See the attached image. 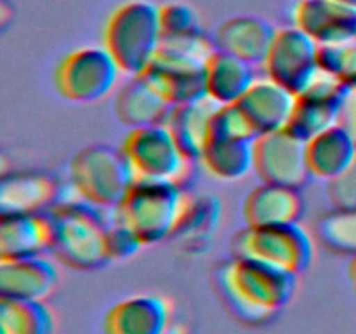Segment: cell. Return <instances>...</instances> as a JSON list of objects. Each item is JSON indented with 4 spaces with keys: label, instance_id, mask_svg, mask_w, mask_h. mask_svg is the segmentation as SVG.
<instances>
[{
    "label": "cell",
    "instance_id": "cell-1",
    "mask_svg": "<svg viewBox=\"0 0 356 334\" xmlns=\"http://www.w3.org/2000/svg\"><path fill=\"white\" fill-rule=\"evenodd\" d=\"M214 284L235 319L259 326L273 319L291 301L296 291V275L233 256L218 264Z\"/></svg>",
    "mask_w": 356,
    "mask_h": 334
},
{
    "label": "cell",
    "instance_id": "cell-2",
    "mask_svg": "<svg viewBox=\"0 0 356 334\" xmlns=\"http://www.w3.org/2000/svg\"><path fill=\"white\" fill-rule=\"evenodd\" d=\"M162 45L160 6L149 0H127L108 16L103 47L122 73L138 77L148 68Z\"/></svg>",
    "mask_w": 356,
    "mask_h": 334
},
{
    "label": "cell",
    "instance_id": "cell-3",
    "mask_svg": "<svg viewBox=\"0 0 356 334\" xmlns=\"http://www.w3.org/2000/svg\"><path fill=\"white\" fill-rule=\"evenodd\" d=\"M54 240L51 253L75 270H94L110 263L106 250V219L101 209L82 200H59L51 209Z\"/></svg>",
    "mask_w": 356,
    "mask_h": 334
},
{
    "label": "cell",
    "instance_id": "cell-4",
    "mask_svg": "<svg viewBox=\"0 0 356 334\" xmlns=\"http://www.w3.org/2000/svg\"><path fill=\"white\" fill-rule=\"evenodd\" d=\"M181 183L134 180L127 195L115 209V218L127 225L145 246L174 235L184 204Z\"/></svg>",
    "mask_w": 356,
    "mask_h": 334
},
{
    "label": "cell",
    "instance_id": "cell-5",
    "mask_svg": "<svg viewBox=\"0 0 356 334\" xmlns=\"http://www.w3.org/2000/svg\"><path fill=\"white\" fill-rule=\"evenodd\" d=\"M70 180L79 198L115 211L136 177L120 148L90 145L70 160Z\"/></svg>",
    "mask_w": 356,
    "mask_h": 334
},
{
    "label": "cell",
    "instance_id": "cell-6",
    "mask_svg": "<svg viewBox=\"0 0 356 334\" xmlns=\"http://www.w3.org/2000/svg\"><path fill=\"white\" fill-rule=\"evenodd\" d=\"M235 256L298 277L313 261V239L301 223L270 226H245L233 239Z\"/></svg>",
    "mask_w": 356,
    "mask_h": 334
},
{
    "label": "cell",
    "instance_id": "cell-7",
    "mask_svg": "<svg viewBox=\"0 0 356 334\" xmlns=\"http://www.w3.org/2000/svg\"><path fill=\"white\" fill-rule=\"evenodd\" d=\"M136 180L181 183L191 162L167 124L129 129L120 145Z\"/></svg>",
    "mask_w": 356,
    "mask_h": 334
},
{
    "label": "cell",
    "instance_id": "cell-8",
    "mask_svg": "<svg viewBox=\"0 0 356 334\" xmlns=\"http://www.w3.org/2000/svg\"><path fill=\"white\" fill-rule=\"evenodd\" d=\"M120 68L103 45H87L68 52L54 68V87L70 103H94L117 84Z\"/></svg>",
    "mask_w": 356,
    "mask_h": 334
},
{
    "label": "cell",
    "instance_id": "cell-9",
    "mask_svg": "<svg viewBox=\"0 0 356 334\" xmlns=\"http://www.w3.org/2000/svg\"><path fill=\"white\" fill-rule=\"evenodd\" d=\"M318 54L320 45L299 26L292 24L277 28L263 63L264 75L298 96L309 86L320 70Z\"/></svg>",
    "mask_w": 356,
    "mask_h": 334
},
{
    "label": "cell",
    "instance_id": "cell-10",
    "mask_svg": "<svg viewBox=\"0 0 356 334\" xmlns=\"http://www.w3.org/2000/svg\"><path fill=\"white\" fill-rule=\"evenodd\" d=\"M254 173L263 183L302 188L312 177L306 141L289 129L257 136L254 139Z\"/></svg>",
    "mask_w": 356,
    "mask_h": 334
},
{
    "label": "cell",
    "instance_id": "cell-11",
    "mask_svg": "<svg viewBox=\"0 0 356 334\" xmlns=\"http://www.w3.org/2000/svg\"><path fill=\"white\" fill-rule=\"evenodd\" d=\"M204 66L205 63L200 59L160 45L148 68L138 77L145 79L167 103L176 106L207 96Z\"/></svg>",
    "mask_w": 356,
    "mask_h": 334
},
{
    "label": "cell",
    "instance_id": "cell-12",
    "mask_svg": "<svg viewBox=\"0 0 356 334\" xmlns=\"http://www.w3.org/2000/svg\"><path fill=\"white\" fill-rule=\"evenodd\" d=\"M348 87L332 73L320 68L309 86L298 94L287 127L296 136L309 141L313 136L339 124L341 104Z\"/></svg>",
    "mask_w": 356,
    "mask_h": 334
},
{
    "label": "cell",
    "instance_id": "cell-13",
    "mask_svg": "<svg viewBox=\"0 0 356 334\" xmlns=\"http://www.w3.org/2000/svg\"><path fill=\"white\" fill-rule=\"evenodd\" d=\"M294 24L320 47L356 40V9L339 0H298Z\"/></svg>",
    "mask_w": 356,
    "mask_h": 334
},
{
    "label": "cell",
    "instance_id": "cell-14",
    "mask_svg": "<svg viewBox=\"0 0 356 334\" xmlns=\"http://www.w3.org/2000/svg\"><path fill=\"white\" fill-rule=\"evenodd\" d=\"M172 308L160 294H134L115 303L103 320L104 334H167Z\"/></svg>",
    "mask_w": 356,
    "mask_h": 334
},
{
    "label": "cell",
    "instance_id": "cell-15",
    "mask_svg": "<svg viewBox=\"0 0 356 334\" xmlns=\"http://www.w3.org/2000/svg\"><path fill=\"white\" fill-rule=\"evenodd\" d=\"M59 202V183L42 170H21L2 176L0 216L47 212Z\"/></svg>",
    "mask_w": 356,
    "mask_h": 334
},
{
    "label": "cell",
    "instance_id": "cell-16",
    "mask_svg": "<svg viewBox=\"0 0 356 334\" xmlns=\"http://www.w3.org/2000/svg\"><path fill=\"white\" fill-rule=\"evenodd\" d=\"M296 100L298 96L292 90L264 75L254 80L236 104L256 134L261 136L287 127Z\"/></svg>",
    "mask_w": 356,
    "mask_h": 334
},
{
    "label": "cell",
    "instance_id": "cell-17",
    "mask_svg": "<svg viewBox=\"0 0 356 334\" xmlns=\"http://www.w3.org/2000/svg\"><path fill=\"white\" fill-rule=\"evenodd\" d=\"M58 285V268L44 254L0 260L3 298L45 301Z\"/></svg>",
    "mask_w": 356,
    "mask_h": 334
},
{
    "label": "cell",
    "instance_id": "cell-18",
    "mask_svg": "<svg viewBox=\"0 0 356 334\" xmlns=\"http://www.w3.org/2000/svg\"><path fill=\"white\" fill-rule=\"evenodd\" d=\"M277 28L257 16H235L216 28L212 40L218 51L228 52L252 66H263Z\"/></svg>",
    "mask_w": 356,
    "mask_h": 334
},
{
    "label": "cell",
    "instance_id": "cell-19",
    "mask_svg": "<svg viewBox=\"0 0 356 334\" xmlns=\"http://www.w3.org/2000/svg\"><path fill=\"white\" fill-rule=\"evenodd\" d=\"M247 226L291 225L301 221L305 198L301 188L263 183L245 197L242 207Z\"/></svg>",
    "mask_w": 356,
    "mask_h": 334
},
{
    "label": "cell",
    "instance_id": "cell-20",
    "mask_svg": "<svg viewBox=\"0 0 356 334\" xmlns=\"http://www.w3.org/2000/svg\"><path fill=\"white\" fill-rule=\"evenodd\" d=\"M51 212L0 216V260L37 256L52 249Z\"/></svg>",
    "mask_w": 356,
    "mask_h": 334
},
{
    "label": "cell",
    "instance_id": "cell-21",
    "mask_svg": "<svg viewBox=\"0 0 356 334\" xmlns=\"http://www.w3.org/2000/svg\"><path fill=\"white\" fill-rule=\"evenodd\" d=\"M170 110L172 104L167 103L141 77H131L118 89L113 101L115 117L127 129L165 124Z\"/></svg>",
    "mask_w": 356,
    "mask_h": 334
},
{
    "label": "cell",
    "instance_id": "cell-22",
    "mask_svg": "<svg viewBox=\"0 0 356 334\" xmlns=\"http://www.w3.org/2000/svg\"><path fill=\"white\" fill-rule=\"evenodd\" d=\"M306 159L312 177L330 181L356 159V139L341 124L306 141Z\"/></svg>",
    "mask_w": 356,
    "mask_h": 334
},
{
    "label": "cell",
    "instance_id": "cell-23",
    "mask_svg": "<svg viewBox=\"0 0 356 334\" xmlns=\"http://www.w3.org/2000/svg\"><path fill=\"white\" fill-rule=\"evenodd\" d=\"M205 90L218 104H233L252 86L254 66L216 49L204 66Z\"/></svg>",
    "mask_w": 356,
    "mask_h": 334
},
{
    "label": "cell",
    "instance_id": "cell-24",
    "mask_svg": "<svg viewBox=\"0 0 356 334\" xmlns=\"http://www.w3.org/2000/svg\"><path fill=\"white\" fill-rule=\"evenodd\" d=\"M219 106L221 104L205 96L191 103L176 104L170 110L165 124L190 160H200L211 132L212 117Z\"/></svg>",
    "mask_w": 356,
    "mask_h": 334
},
{
    "label": "cell",
    "instance_id": "cell-25",
    "mask_svg": "<svg viewBox=\"0 0 356 334\" xmlns=\"http://www.w3.org/2000/svg\"><path fill=\"white\" fill-rule=\"evenodd\" d=\"M221 219V202L212 193H184L183 211L174 239L190 250L204 249L214 237Z\"/></svg>",
    "mask_w": 356,
    "mask_h": 334
},
{
    "label": "cell",
    "instance_id": "cell-26",
    "mask_svg": "<svg viewBox=\"0 0 356 334\" xmlns=\"http://www.w3.org/2000/svg\"><path fill=\"white\" fill-rule=\"evenodd\" d=\"M200 162L216 180H242L254 170V139L209 136Z\"/></svg>",
    "mask_w": 356,
    "mask_h": 334
},
{
    "label": "cell",
    "instance_id": "cell-27",
    "mask_svg": "<svg viewBox=\"0 0 356 334\" xmlns=\"http://www.w3.org/2000/svg\"><path fill=\"white\" fill-rule=\"evenodd\" d=\"M54 317L44 301L0 298V334H52Z\"/></svg>",
    "mask_w": 356,
    "mask_h": 334
},
{
    "label": "cell",
    "instance_id": "cell-28",
    "mask_svg": "<svg viewBox=\"0 0 356 334\" xmlns=\"http://www.w3.org/2000/svg\"><path fill=\"white\" fill-rule=\"evenodd\" d=\"M315 232L332 253L356 256V207H332L316 219Z\"/></svg>",
    "mask_w": 356,
    "mask_h": 334
},
{
    "label": "cell",
    "instance_id": "cell-29",
    "mask_svg": "<svg viewBox=\"0 0 356 334\" xmlns=\"http://www.w3.org/2000/svg\"><path fill=\"white\" fill-rule=\"evenodd\" d=\"M320 68L336 75L346 87L356 86V40L339 45H322Z\"/></svg>",
    "mask_w": 356,
    "mask_h": 334
},
{
    "label": "cell",
    "instance_id": "cell-30",
    "mask_svg": "<svg viewBox=\"0 0 356 334\" xmlns=\"http://www.w3.org/2000/svg\"><path fill=\"white\" fill-rule=\"evenodd\" d=\"M162 40L188 37L202 31L197 13L183 2H169L160 6Z\"/></svg>",
    "mask_w": 356,
    "mask_h": 334
},
{
    "label": "cell",
    "instance_id": "cell-31",
    "mask_svg": "<svg viewBox=\"0 0 356 334\" xmlns=\"http://www.w3.org/2000/svg\"><path fill=\"white\" fill-rule=\"evenodd\" d=\"M143 247H145V244L139 240V237L127 225L118 221L117 218L108 225L106 250L110 263L129 260V257L136 256Z\"/></svg>",
    "mask_w": 356,
    "mask_h": 334
},
{
    "label": "cell",
    "instance_id": "cell-32",
    "mask_svg": "<svg viewBox=\"0 0 356 334\" xmlns=\"http://www.w3.org/2000/svg\"><path fill=\"white\" fill-rule=\"evenodd\" d=\"M327 195L332 207H356V159L339 176L327 181Z\"/></svg>",
    "mask_w": 356,
    "mask_h": 334
},
{
    "label": "cell",
    "instance_id": "cell-33",
    "mask_svg": "<svg viewBox=\"0 0 356 334\" xmlns=\"http://www.w3.org/2000/svg\"><path fill=\"white\" fill-rule=\"evenodd\" d=\"M339 124L356 139V86L348 87L341 104Z\"/></svg>",
    "mask_w": 356,
    "mask_h": 334
},
{
    "label": "cell",
    "instance_id": "cell-34",
    "mask_svg": "<svg viewBox=\"0 0 356 334\" xmlns=\"http://www.w3.org/2000/svg\"><path fill=\"white\" fill-rule=\"evenodd\" d=\"M348 277H350L351 287H353L356 294V256H351L350 264H348Z\"/></svg>",
    "mask_w": 356,
    "mask_h": 334
},
{
    "label": "cell",
    "instance_id": "cell-35",
    "mask_svg": "<svg viewBox=\"0 0 356 334\" xmlns=\"http://www.w3.org/2000/svg\"><path fill=\"white\" fill-rule=\"evenodd\" d=\"M339 2L346 3V6H350V7H355V9H356V0H339Z\"/></svg>",
    "mask_w": 356,
    "mask_h": 334
}]
</instances>
